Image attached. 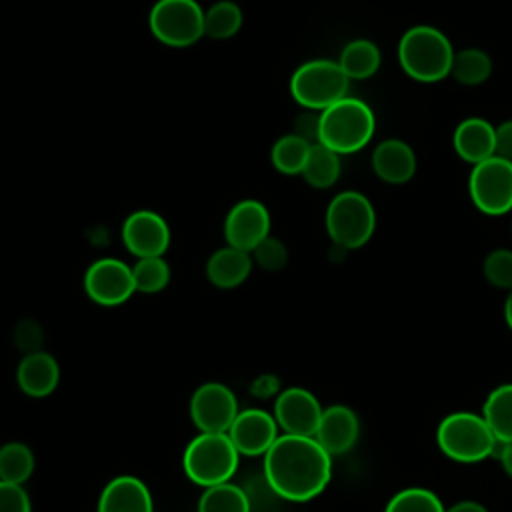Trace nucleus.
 Returning a JSON list of instances; mask_svg holds the SVG:
<instances>
[{
  "instance_id": "nucleus-25",
  "label": "nucleus",
  "mask_w": 512,
  "mask_h": 512,
  "mask_svg": "<svg viewBox=\"0 0 512 512\" xmlns=\"http://www.w3.org/2000/svg\"><path fill=\"white\" fill-rule=\"evenodd\" d=\"M310 148H312V144L306 142L304 138L296 136L294 132L284 134L274 142V146L270 150V162L280 174H286V176L302 174V168L306 164Z\"/></svg>"
},
{
  "instance_id": "nucleus-19",
  "label": "nucleus",
  "mask_w": 512,
  "mask_h": 512,
  "mask_svg": "<svg viewBox=\"0 0 512 512\" xmlns=\"http://www.w3.org/2000/svg\"><path fill=\"white\" fill-rule=\"evenodd\" d=\"M452 144L464 162L476 166L496 156V126L480 116L464 118L454 130Z\"/></svg>"
},
{
  "instance_id": "nucleus-30",
  "label": "nucleus",
  "mask_w": 512,
  "mask_h": 512,
  "mask_svg": "<svg viewBox=\"0 0 512 512\" xmlns=\"http://www.w3.org/2000/svg\"><path fill=\"white\" fill-rule=\"evenodd\" d=\"M384 512H446V506L436 492L422 486H410L396 492L386 502Z\"/></svg>"
},
{
  "instance_id": "nucleus-3",
  "label": "nucleus",
  "mask_w": 512,
  "mask_h": 512,
  "mask_svg": "<svg viewBox=\"0 0 512 512\" xmlns=\"http://www.w3.org/2000/svg\"><path fill=\"white\" fill-rule=\"evenodd\" d=\"M376 130L372 108L360 100L346 96L320 112L318 144L334 150L336 154H354L362 150Z\"/></svg>"
},
{
  "instance_id": "nucleus-20",
  "label": "nucleus",
  "mask_w": 512,
  "mask_h": 512,
  "mask_svg": "<svg viewBox=\"0 0 512 512\" xmlns=\"http://www.w3.org/2000/svg\"><path fill=\"white\" fill-rule=\"evenodd\" d=\"M18 388L32 398L52 394L60 382V366L56 358L44 350L24 354L16 370Z\"/></svg>"
},
{
  "instance_id": "nucleus-28",
  "label": "nucleus",
  "mask_w": 512,
  "mask_h": 512,
  "mask_svg": "<svg viewBox=\"0 0 512 512\" xmlns=\"http://www.w3.org/2000/svg\"><path fill=\"white\" fill-rule=\"evenodd\" d=\"M492 72L490 56L480 48H464L454 52L450 74L464 86H480Z\"/></svg>"
},
{
  "instance_id": "nucleus-10",
  "label": "nucleus",
  "mask_w": 512,
  "mask_h": 512,
  "mask_svg": "<svg viewBox=\"0 0 512 512\" xmlns=\"http://www.w3.org/2000/svg\"><path fill=\"white\" fill-rule=\"evenodd\" d=\"M86 296L100 306H120L136 292L132 266L106 256L94 260L84 274Z\"/></svg>"
},
{
  "instance_id": "nucleus-40",
  "label": "nucleus",
  "mask_w": 512,
  "mask_h": 512,
  "mask_svg": "<svg viewBox=\"0 0 512 512\" xmlns=\"http://www.w3.org/2000/svg\"><path fill=\"white\" fill-rule=\"evenodd\" d=\"M446 512H488V508L476 500H460L448 506Z\"/></svg>"
},
{
  "instance_id": "nucleus-41",
  "label": "nucleus",
  "mask_w": 512,
  "mask_h": 512,
  "mask_svg": "<svg viewBox=\"0 0 512 512\" xmlns=\"http://www.w3.org/2000/svg\"><path fill=\"white\" fill-rule=\"evenodd\" d=\"M504 320H506V326L512 330V290L504 300Z\"/></svg>"
},
{
  "instance_id": "nucleus-36",
  "label": "nucleus",
  "mask_w": 512,
  "mask_h": 512,
  "mask_svg": "<svg viewBox=\"0 0 512 512\" xmlns=\"http://www.w3.org/2000/svg\"><path fill=\"white\" fill-rule=\"evenodd\" d=\"M318 132H320V112L304 110L294 120V134L304 138L310 144H318Z\"/></svg>"
},
{
  "instance_id": "nucleus-9",
  "label": "nucleus",
  "mask_w": 512,
  "mask_h": 512,
  "mask_svg": "<svg viewBox=\"0 0 512 512\" xmlns=\"http://www.w3.org/2000/svg\"><path fill=\"white\" fill-rule=\"evenodd\" d=\"M472 204L486 216H502L512 210V160L492 156L468 176Z\"/></svg>"
},
{
  "instance_id": "nucleus-27",
  "label": "nucleus",
  "mask_w": 512,
  "mask_h": 512,
  "mask_svg": "<svg viewBox=\"0 0 512 512\" xmlns=\"http://www.w3.org/2000/svg\"><path fill=\"white\" fill-rule=\"evenodd\" d=\"M198 512H252V504L244 488L224 482L204 490L198 500Z\"/></svg>"
},
{
  "instance_id": "nucleus-37",
  "label": "nucleus",
  "mask_w": 512,
  "mask_h": 512,
  "mask_svg": "<svg viewBox=\"0 0 512 512\" xmlns=\"http://www.w3.org/2000/svg\"><path fill=\"white\" fill-rule=\"evenodd\" d=\"M496 156L512 160V120H504L496 126Z\"/></svg>"
},
{
  "instance_id": "nucleus-31",
  "label": "nucleus",
  "mask_w": 512,
  "mask_h": 512,
  "mask_svg": "<svg viewBox=\"0 0 512 512\" xmlns=\"http://www.w3.org/2000/svg\"><path fill=\"white\" fill-rule=\"evenodd\" d=\"M132 276H134L136 292L156 294L168 286L172 272L164 256H154V258L136 260V264L132 266Z\"/></svg>"
},
{
  "instance_id": "nucleus-21",
  "label": "nucleus",
  "mask_w": 512,
  "mask_h": 512,
  "mask_svg": "<svg viewBox=\"0 0 512 512\" xmlns=\"http://www.w3.org/2000/svg\"><path fill=\"white\" fill-rule=\"evenodd\" d=\"M252 256L250 252L224 246L210 254L206 262V278L212 286L222 290H232L244 284L252 272Z\"/></svg>"
},
{
  "instance_id": "nucleus-32",
  "label": "nucleus",
  "mask_w": 512,
  "mask_h": 512,
  "mask_svg": "<svg viewBox=\"0 0 512 512\" xmlns=\"http://www.w3.org/2000/svg\"><path fill=\"white\" fill-rule=\"evenodd\" d=\"M482 272L488 284L510 292L512 290V250L496 248L488 252L482 264Z\"/></svg>"
},
{
  "instance_id": "nucleus-26",
  "label": "nucleus",
  "mask_w": 512,
  "mask_h": 512,
  "mask_svg": "<svg viewBox=\"0 0 512 512\" xmlns=\"http://www.w3.org/2000/svg\"><path fill=\"white\" fill-rule=\"evenodd\" d=\"M242 28V10L232 0H218L204 10V36L228 40Z\"/></svg>"
},
{
  "instance_id": "nucleus-6",
  "label": "nucleus",
  "mask_w": 512,
  "mask_h": 512,
  "mask_svg": "<svg viewBox=\"0 0 512 512\" xmlns=\"http://www.w3.org/2000/svg\"><path fill=\"white\" fill-rule=\"evenodd\" d=\"M290 94L304 110L322 112L348 96L350 78L338 60L314 58L300 64L290 78Z\"/></svg>"
},
{
  "instance_id": "nucleus-2",
  "label": "nucleus",
  "mask_w": 512,
  "mask_h": 512,
  "mask_svg": "<svg viewBox=\"0 0 512 512\" xmlns=\"http://www.w3.org/2000/svg\"><path fill=\"white\" fill-rule=\"evenodd\" d=\"M454 48L448 36L428 24L408 28L398 42L400 68L418 82H440L452 70Z\"/></svg>"
},
{
  "instance_id": "nucleus-22",
  "label": "nucleus",
  "mask_w": 512,
  "mask_h": 512,
  "mask_svg": "<svg viewBox=\"0 0 512 512\" xmlns=\"http://www.w3.org/2000/svg\"><path fill=\"white\" fill-rule=\"evenodd\" d=\"M380 62V48L368 38L350 40L338 56V64L350 80H366L374 76L380 68Z\"/></svg>"
},
{
  "instance_id": "nucleus-7",
  "label": "nucleus",
  "mask_w": 512,
  "mask_h": 512,
  "mask_svg": "<svg viewBox=\"0 0 512 512\" xmlns=\"http://www.w3.org/2000/svg\"><path fill=\"white\" fill-rule=\"evenodd\" d=\"M324 222L334 246L356 250L372 238L376 230V210L362 192L344 190L330 200Z\"/></svg>"
},
{
  "instance_id": "nucleus-17",
  "label": "nucleus",
  "mask_w": 512,
  "mask_h": 512,
  "mask_svg": "<svg viewBox=\"0 0 512 512\" xmlns=\"http://www.w3.org/2000/svg\"><path fill=\"white\" fill-rule=\"evenodd\" d=\"M372 170L386 184H406L416 174V154L404 140L386 138L372 152Z\"/></svg>"
},
{
  "instance_id": "nucleus-13",
  "label": "nucleus",
  "mask_w": 512,
  "mask_h": 512,
  "mask_svg": "<svg viewBox=\"0 0 512 512\" xmlns=\"http://www.w3.org/2000/svg\"><path fill=\"white\" fill-rule=\"evenodd\" d=\"M322 412L324 408L320 406V400L310 390L292 386L276 396L272 416L282 434L314 438Z\"/></svg>"
},
{
  "instance_id": "nucleus-15",
  "label": "nucleus",
  "mask_w": 512,
  "mask_h": 512,
  "mask_svg": "<svg viewBox=\"0 0 512 512\" xmlns=\"http://www.w3.org/2000/svg\"><path fill=\"white\" fill-rule=\"evenodd\" d=\"M278 430L280 428L272 414L260 408H248L238 412L226 434L240 454L264 456L280 436Z\"/></svg>"
},
{
  "instance_id": "nucleus-4",
  "label": "nucleus",
  "mask_w": 512,
  "mask_h": 512,
  "mask_svg": "<svg viewBox=\"0 0 512 512\" xmlns=\"http://www.w3.org/2000/svg\"><path fill=\"white\" fill-rule=\"evenodd\" d=\"M440 452L458 464H478L496 456L498 440L482 414L458 410L446 414L436 428Z\"/></svg>"
},
{
  "instance_id": "nucleus-29",
  "label": "nucleus",
  "mask_w": 512,
  "mask_h": 512,
  "mask_svg": "<svg viewBox=\"0 0 512 512\" xmlns=\"http://www.w3.org/2000/svg\"><path fill=\"white\" fill-rule=\"evenodd\" d=\"M34 472V454L24 442H6L0 446V480L24 484Z\"/></svg>"
},
{
  "instance_id": "nucleus-42",
  "label": "nucleus",
  "mask_w": 512,
  "mask_h": 512,
  "mask_svg": "<svg viewBox=\"0 0 512 512\" xmlns=\"http://www.w3.org/2000/svg\"><path fill=\"white\" fill-rule=\"evenodd\" d=\"M510 230H512V226H510Z\"/></svg>"
},
{
  "instance_id": "nucleus-24",
  "label": "nucleus",
  "mask_w": 512,
  "mask_h": 512,
  "mask_svg": "<svg viewBox=\"0 0 512 512\" xmlns=\"http://www.w3.org/2000/svg\"><path fill=\"white\" fill-rule=\"evenodd\" d=\"M340 172H342L340 154H336L334 150L322 144H312L300 176L306 180L308 186L316 190H326L338 182Z\"/></svg>"
},
{
  "instance_id": "nucleus-33",
  "label": "nucleus",
  "mask_w": 512,
  "mask_h": 512,
  "mask_svg": "<svg viewBox=\"0 0 512 512\" xmlns=\"http://www.w3.org/2000/svg\"><path fill=\"white\" fill-rule=\"evenodd\" d=\"M252 262L268 272H278L288 264V248L282 240L274 236H266L252 252Z\"/></svg>"
},
{
  "instance_id": "nucleus-11",
  "label": "nucleus",
  "mask_w": 512,
  "mask_h": 512,
  "mask_svg": "<svg viewBox=\"0 0 512 512\" xmlns=\"http://www.w3.org/2000/svg\"><path fill=\"white\" fill-rule=\"evenodd\" d=\"M238 412L234 392L222 382H204L190 398V418L200 432H228Z\"/></svg>"
},
{
  "instance_id": "nucleus-38",
  "label": "nucleus",
  "mask_w": 512,
  "mask_h": 512,
  "mask_svg": "<svg viewBox=\"0 0 512 512\" xmlns=\"http://www.w3.org/2000/svg\"><path fill=\"white\" fill-rule=\"evenodd\" d=\"M280 388V380L272 374H264V376H258L252 386H250V392L258 398H268L272 394H276Z\"/></svg>"
},
{
  "instance_id": "nucleus-18",
  "label": "nucleus",
  "mask_w": 512,
  "mask_h": 512,
  "mask_svg": "<svg viewBox=\"0 0 512 512\" xmlns=\"http://www.w3.org/2000/svg\"><path fill=\"white\" fill-rule=\"evenodd\" d=\"M96 512H154V502L140 478L122 474L104 486Z\"/></svg>"
},
{
  "instance_id": "nucleus-1",
  "label": "nucleus",
  "mask_w": 512,
  "mask_h": 512,
  "mask_svg": "<svg viewBox=\"0 0 512 512\" xmlns=\"http://www.w3.org/2000/svg\"><path fill=\"white\" fill-rule=\"evenodd\" d=\"M332 478V456L312 436L280 434L264 454V480L288 502H308Z\"/></svg>"
},
{
  "instance_id": "nucleus-23",
  "label": "nucleus",
  "mask_w": 512,
  "mask_h": 512,
  "mask_svg": "<svg viewBox=\"0 0 512 512\" xmlns=\"http://www.w3.org/2000/svg\"><path fill=\"white\" fill-rule=\"evenodd\" d=\"M480 414L498 442H512V382L496 386L486 396Z\"/></svg>"
},
{
  "instance_id": "nucleus-35",
  "label": "nucleus",
  "mask_w": 512,
  "mask_h": 512,
  "mask_svg": "<svg viewBox=\"0 0 512 512\" xmlns=\"http://www.w3.org/2000/svg\"><path fill=\"white\" fill-rule=\"evenodd\" d=\"M14 340H16V346L26 354L36 352L42 346V328L34 320H22L16 326Z\"/></svg>"
},
{
  "instance_id": "nucleus-12",
  "label": "nucleus",
  "mask_w": 512,
  "mask_h": 512,
  "mask_svg": "<svg viewBox=\"0 0 512 512\" xmlns=\"http://www.w3.org/2000/svg\"><path fill=\"white\" fill-rule=\"evenodd\" d=\"M120 234L126 250L138 260L164 256L172 240L168 222L158 212L146 208L128 214Z\"/></svg>"
},
{
  "instance_id": "nucleus-8",
  "label": "nucleus",
  "mask_w": 512,
  "mask_h": 512,
  "mask_svg": "<svg viewBox=\"0 0 512 512\" xmlns=\"http://www.w3.org/2000/svg\"><path fill=\"white\" fill-rule=\"evenodd\" d=\"M148 28L164 46H194L204 38V8L196 0H156L148 14Z\"/></svg>"
},
{
  "instance_id": "nucleus-5",
  "label": "nucleus",
  "mask_w": 512,
  "mask_h": 512,
  "mask_svg": "<svg viewBox=\"0 0 512 512\" xmlns=\"http://www.w3.org/2000/svg\"><path fill=\"white\" fill-rule=\"evenodd\" d=\"M240 452L226 432H200L184 450L182 466L188 480L210 488L230 482L238 470Z\"/></svg>"
},
{
  "instance_id": "nucleus-34",
  "label": "nucleus",
  "mask_w": 512,
  "mask_h": 512,
  "mask_svg": "<svg viewBox=\"0 0 512 512\" xmlns=\"http://www.w3.org/2000/svg\"><path fill=\"white\" fill-rule=\"evenodd\" d=\"M0 512H32L28 492L22 484L0 480Z\"/></svg>"
},
{
  "instance_id": "nucleus-16",
  "label": "nucleus",
  "mask_w": 512,
  "mask_h": 512,
  "mask_svg": "<svg viewBox=\"0 0 512 512\" xmlns=\"http://www.w3.org/2000/svg\"><path fill=\"white\" fill-rule=\"evenodd\" d=\"M314 438L332 458L344 456L360 438V420L350 406L332 404L324 408Z\"/></svg>"
},
{
  "instance_id": "nucleus-14",
  "label": "nucleus",
  "mask_w": 512,
  "mask_h": 512,
  "mask_svg": "<svg viewBox=\"0 0 512 512\" xmlns=\"http://www.w3.org/2000/svg\"><path fill=\"white\" fill-rule=\"evenodd\" d=\"M270 212L254 198L236 202L224 220V240L228 246L252 252L266 236H270Z\"/></svg>"
},
{
  "instance_id": "nucleus-39",
  "label": "nucleus",
  "mask_w": 512,
  "mask_h": 512,
  "mask_svg": "<svg viewBox=\"0 0 512 512\" xmlns=\"http://www.w3.org/2000/svg\"><path fill=\"white\" fill-rule=\"evenodd\" d=\"M496 458H498L502 470L506 472V476L512 478V442H500L498 450H496Z\"/></svg>"
}]
</instances>
